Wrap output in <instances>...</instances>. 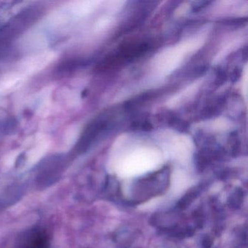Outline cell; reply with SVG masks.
I'll list each match as a JSON object with an SVG mask.
<instances>
[{
  "instance_id": "6da1fadb",
  "label": "cell",
  "mask_w": 248,
  "mask_h": 248,
  "mask_svg": "<svg viewBox=\"0 0 248 248\" xmlns=\"http://www.w3.org/2000/svg\"><path fill=\"white\" fill-rule=\"evenodd\" d=\"M41 11L36 5L7 3L0 7V60L11 52L18 37L39 18Z\"/></svg>"
},
{
  "instance_id": "7a4b0ae2",
  "label": "cell",
  "mask_w": 248,
  "mask_h": 248,
  "mask_svg": "<svg viewBox=\"0 0 248 248\" xmlns=\"http://www.w3.org/2000/svg\"><path fill=\"white\" fill-rule=\"evenodd\" d=\"M201 41L198 39H193L167 47L155 56L153 61L154 69L159 75L163 76L170 75L178 69L189 53L200 47Z\"/></svg>"
},
{
  "instance_id": "3957f363",
  "label": "cell",
  "mask_w": 248,
  "mask_h": 248,
  "mask_svg": "<svg viewBox=\"0 0 248 248\" xmlns=\"http://www.w3.org/2000/svg\"><path fill=\"white\" fill-rule=\"evenodd\" d=\"M161 155L152 148H139L129 154L122 162V168L127 172L147 170L159 165Z\"/></svg>"
},
{
  "instance_id": "277c9868",
  "label": "cell",
  "mask_w": 248,
  "mask_h": 248,
  "mask_svg": "<svg viewBox=\"0 0 248 248\" xmlns=\"http://www.w3.org/2000/svg\"><path fill=\"white\" fill-rule=\"evenodd\" d=\"M17 248H50V243L44 232L31 230L23 236Z\"/></svg>"
},
{
  "instance_id": "5b68a950",
  "label": "cell",
  "mask_w": 248,
  "mask_h": 248,
  "mask_svg": "<svg viewBox=\"0 0 248 248\" xmlns=\"http://www.w3.org/2000/svg\"><path fill=\"white\" fill-rule=\"evenodd\" d=\"M168 141L170 151L178 156H186L191 152L192 144L190 139L184 135H172Z\"/></svg>"
},
{
  "instance_id": "8992f818",
  "label": "cell",
  "mask_w": 248,
  "mask_h": 248,
  "mask_svg": "<svg viewBox=\"0 0 248 248\" xmlns=\"http://www.w3.org/2000/svg\"><path fill=\"white\" fill-rule=\"evenodd\" d=\"M16 127L15 118L6 110L0 107V139L12 133Z\"/></svg>"
},
{
  "instance_id": "52a82bcc",
  "label": "cell",
  "mask_w": 248,
  "mask_h": 248,
  "mask_svg": "<svg viewBox=\"0 0 248 248\" xmlns=\"http://www.w3.org/2000/svg\"><path fill=\"white\" fill-rule=\"evenodd\" d=\"M242 92L245 95V99H247V95H248V70L245 69V75H244L243 79H242Z\"/></svg>"
}]
</instances>
